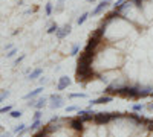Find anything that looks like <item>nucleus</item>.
I'll return each mask as SVG.
<instances>
[{"mask_svg":"<svg viewBox=\"0 0 153 137\" xmlns=\"http://www.w3.org/2000/svg\"><path fill=\"white\" fill-rule=\"evenodd\" d=\"M69 127L72 130H75V131H78V133H83L84 131V122L78 116H76V117H74V119L69 120Z\"/></svg>","mask_w":153,"mask_h":137,"instance_id":"1","label":"nucleus"},{"mask_svg":"<svg viewBox=\"0 0 153 137\" xmlns=\"http://www.w3.org/2000/svg\"><path fill=\"white\" fill-rule=\"evenodd\" d=\"M49 101H51V108L52 110H58V108H61L63 107V97L60 96V95H51L49 96Z\"/></svg>","mask_w":153,"mask_h":137,"instance_id":"2","label":"nucleus"},{"mask_svg":"<svg viewBox=\"0 0 153 137\" xmlns=\"http://www.w3.org/2000/svg\"><path fill=\"white\" fill-rule=\"evenodd\" d=\"M110 3H112V0H101V2L98 3V6H97L92 12H89V14H91L92 17H97V15H100L101 12H103V11H104V9H106V8L110 5Z\"/></svg>","mask_w":153,"mask_h":137,"instance_id":"3","label":"nucleus"},{"mask_svg":"<svg viewBox=\"0 0 153 137\" xmlns=\"http://www.w3.org/2000/svg\"><path fill=\"white\" fill-rule=\"evenodd\" d=\"M71 32H72V26H71V24H65V26L58 28V31L55 32V37L58 40H63V38H66Z\"/></svg>","mask_w":153,"mask_h":137,"instance_id":"4","label":"nucleus"},{"mask_svg":"<svg viewBox=\"0 0 153 137\" xmlns=\"http://www.w3.org/2000/svg\"><path fill=\"white\" fill-rule=\"evenodd\" d=\"M113 101V96L110 95H106V96H100L97 99H92L91 102H89V107H92V105H101V104H109Z\"/></svg>","mask_w":153,"mask_h":137,"instance_id":"5","label":"nucleus"},{"mask_svg":"<svg viewBox=\"0 0 153 137\" xmlns=\"http://www.w3.org/2000/svg\"><path fill=\"white\" fill-rule=\"evenodd\" d=\"M94 116H95V111L91 110V108H87V110H78V117H80L83 122L94 119Z\"/></svg>","mask_w":153,"mask_h":137,"instance_id":"6","label":"nucleus"},{"mask_svg":"<svg viewBox=\"0 0 153 137\" xmlns=\"http://www.w3.org/2000/svg\"><path fill=\"white\" fill-rule=\"evenodd\" d=\"M94 119H95V122L98 123V125H101V123H107V122L112 120L110 119V113H95Z\"/></svg>","mask_w":153,"mask_h":137,"instance_id":"7","label":"nucleus"},{"mask_svg":"<svg viewBox=\"0 0 153 137\" xmlns=\"http://www.w3.org/2000/svg\"><path fill=\"white\" fill-rule=\"evenodd\" d=\"M71 84H72V81H71L69 76H61V78L58 79V84H57V90H58V92L65 90V89H68Z\"/></svg>","mask_w":153,"mask_h":137,"instance_id":"8","label":"nucleus"},{"mask_svg":"<svg viewBox=\"0 0 153 137\" xmlns=\"http://www.w3.org/2000/svg\"><path fill=\"white\" fill-rule=\"evenodd\" d=\"M48 101H49V97H45V96L35 99V105H34V108H37V110H43V108L46 107Z\"/></svg>","mask_w":153,"mask_h":137,"instance_id":"9","label":"nucleus"},{"mask_svg":"<svg viewBox=\"0 0 153 137\" xmlns=\"http://www.w3.org/2000/svg\"><path fill=\"white\" fill-rule=\"evenodd\" d=\"M43 87H38V89H35V90H32V92H29V93H26L25 95V99H34V97H37L40 93H43Z\"/></svg>","mask_w":153,"mask_h":137,"instance_id":"10","label":"nucleus"},{"mask_svg":"<svg viewBox=\"0 0 153 137\" xmlns=\"http://www.w3.org/2000/svg\"><path fill=\"white\" fill-rule=\"evenodd\" d=\"M42 73H43V69H35V70H32L31 75H29V79L34 81V79H37V78H40Z\"/></svg>","mask_w":153,"mask_h":137,"instance_id":"11","label":"nucleus"},{"mask_svg":"<svg viewBox=\"0 0 153 137\" xmlns=\"http://www.w3.org/2000/svg\"><path fill=\"white\" fill-rule=\"evenodd\" d=\"M40 127H42V120H40V119H37V120H34V122L31 123V127H29V128L25 130V133H28V131H31V130H38Z\"/></svg>","mask_w":153,"mask_h":137,"instance_id":"12","label":"nucleus"},{"mask_svg":"<svg viewBox=\"0 0 153 137\" xmlns=\"http://www.w3.org/2000/svg\"><path fill=\"white\" fill-rule=\"evenodd\" d=\"M89 15H91V14H89V12H84V14H81L78 18H76V24H78V26H81V24L89 18Z\"/></svg>","mask_w":153,"mask_h":137,"instance_id":"13","label":"nucleus"},{"mask_svg":"<svg viewBox=\"0 0 153 137\" xmlns=\"http://www.w3.org/2000/svg\"><path fill=\"white\" fill-rule=\"evenodd\" d=\"M68 97H69V99H86L87 95H86V93H71Z\"/></svg>","mask_w":153,"mask_h":137,"instance_id":"14","label":"nucleus"},{"mask_svg":"<svg viewBox=\"0 0 153 137\" xmlns=\"http://www.w3.org/2000/svg\"><path fill=\"white\" fill-rule=\"evenodd\" d=\"M25 130H26V125H25V123H19V125L14 128V133L16 134H23Z\"/></svg>","mask_w":153,"mask_h":137,"instance_id":"15","label":"nucleus"},{"mask_svg":"<svg viewBox=\"0 0 153 137\" xmlns=\"http://www.w3.org/2000/svg\"><path fill=\"white\" fill-rule=\"evenodd\" d=\"M9 116H11L12 119H19V117L22 116V111H20V110H11V111H9Z\"/></svg>","mask_w":153,"mask_h":137,"instance_id":"16","label":"nucleus"},{"mask_svg":"<svg viewBox=\"0 0 153 137\" xmlns=\"http://www.w3.org/2000/svg\"><path fill=\"white\" fill-rule=\"evenodd\" d=\"M45 14L49 17L51 14H52V3H51V2H48L46 3V6H45Z\"/></svg>","mask_w":153,"mask_h":137,"instance_id":"17","label":"nucleus"},{"mask_svg":"<svg viewBox=\"0 0 153 137\" xmlns=\"http://www.w3.org/2000/svg\"><path fill=\"white\" fill-rule=\"evenodd\" d=\"M58 24L57 23H52V24H51V26H49V29H48V34H55L57 31H58Z\"/></svg>","mask_w":153,"mask_h":137,"instance_id":"18","label":"nucleus"},{"mask_svg":"<svg viewBox=\"0 0 153 137\" xmlns=\"http://www.w3.org/2000/svg\"><path fill=\"white\" fill-rule=\"evenodd\" d=\"M144 108H146V105H144V104H135V105L132 107V110L135 111V113H138V111H143Z\"/></svg>","mask_w":153,"mask_h":137,"instance_id":"19","label":"nucleus"},{"mask_svg":"<svg viewBox=\"0 0 153 137\" xmlns=\"http://www.w3.org/2000/svg\"><path fill=\"white\" fill-rule=\"evenodd\" d=\"M17 53V49H9V51L6 52V58H12V56H16Z\"/></svg>","mask_w":153,"mask_h":137,"instance_id":"20","label":"nucleus"},{"mask_svg":"<svg viewBox=\"0 0 153 137\" xmlns=\"http://www.w3.org/2000/svg\"><path fill=\"white\" fill-rule=\"evenodd\" d=\"M80 51V44H74L72 46V51H71V55H76Z\"/></svg>","mask_w":153,"mask_h":137,"instance_id":"21","label":"nucleus"},{"mask_svg":"<svg viewBox=\"0 0 153 137\" xmlns=\"http://www.w3.org/2000/svg\"><path fill=\"white\" fill-rule=\"evenodd\" d=\"M12 110V107L11 105H6V107H2L0 108V114H3V113H9V111Z\"/></svg>","mask_w":153,"mask_h":137,"instance_id":"22","label":"nucleus"},{"mask_svg":"<svg viewBox=\"0 0 153 137\" xmlns=\"http://www.w3.org/2000/svg\"><path fill=\"white\" fill-rule=\"evenodd\" d=\"M42 114H43V113H42V110H37V111H35V114L32 116V120H37V119H40V117H42Z\"/></svg>","mask_w":153,"mask_h":137,"instance_id":"23","label":"nucleus"},{"mask_svg":"<svg viewBox=\"0 0 153 137\" xmlns=\"http://www.w3.org/2000/svg\"><path fill=\"white\" fill-rule=\"evenodd\" d=\"M78 110H80V108L76 107V105H71V107H68V108H66L68 113H71V111H78Z\"/></svg>","mask_w":153,"mask_h":137,"instance_id":"24","label":"nucleus"},{"mask_svg":"<svg viewBox=\"0 0 153 137\" xmlns=\"http://www.w3.org/2000/svg\"><path fill=\"white\" fill-rule=\"evenodd\" d=\"M124 2H126V0H117V2H115V5H113V6H115V9H117V8H120V6H121Z\"/></svg>","mask_w":153,"mask_h":137,"instance_id":"25","label":"nucleus"},{"mask_svg":"<svg viewBox=\"0 0 153 137\" xmlns=\"http://www.w3.org/2000/svg\"><path fill=\"white\" fill-rule=\"evenodd\" d=\"M61 11H63V3H61V2H58V6H57L55 12H61Z\"/></svg>","mask_w":153,"mask_h":137,"instance_id":"26","label":"nucleus"},{"mask_svg":"<svg viewBox=\"0 0 153 137\" xmlns=\"http://www.w3.org/2000/svg\"><path fill=\"white\" fill-rule=\"evenodd\" d=\"M23 59H25V55H20V56H19V58L16 59V64H19V63H22V61H23Z\"/></svg>","mask_w":153,"mask_h":137,"instance_id":"27","label":"nucleus"},{"mask_svg":"<svg viewBox=\"0 0 153 137\" xmlns=\"http://www.w3.org/2000/svg\"><path fill=\"white\" fill-rule=\"evenodd\" d=\"M0 137H11V133H3V134H0Z\"/></svg>","mask_w":153,"mask_h":137,"instance_id":"28","label":"nucleus"},{"mask_svg":"<svg viewBox=\"0 0 153 137\" xmlns=\"http://www.w3.org/2000/svg\"><path fill=\"white\" fill-rule=\"evenodd\" d=\"M46 82V78H40V84H45Z\"/></svg>","mask_w":153,"mask_h":137,"instance_id":"29","label":"nucleus"},{"mask_svg":"<svg viewBox=\"0 0 153 137\" xmlns=\"http://www.w3.org/2000/svg\"><path fill=\"white\" fill-rule=\"evenodd\" d=\"M147 108H149V110H153V102H152V104H149V105H147Z\"/></svg>","mask_w":153,"mask_h":137,"instance_id":"30","label":"nucleus"},{"mask_svg":"<svg viewBox=\"0 0 153 137\" xmlns=\"http://www.w3.org/2000/svg\"><path fill=\"white\" fill-rule=\"evenodd\" d=\"M86 2H89V3H94V2H95V0H86Z\"/></svg>","mask_w":153,"mask_h":137,"instance_id":"31","label":"nucleus"},{"mask_svg":"<svg viewBox=\"0 0 153 137\" xmlns=\"http://www.w3.org/2000/svg\"><path fill=\"white\" fill-rule=\"evenodd\" d=\"M58 2H61V3H63V2H65V0H58Z\"/></svg>","mask_w":153,"mask_h":137,"instance_id":"32","label":"nucleus"}]
</instances>
